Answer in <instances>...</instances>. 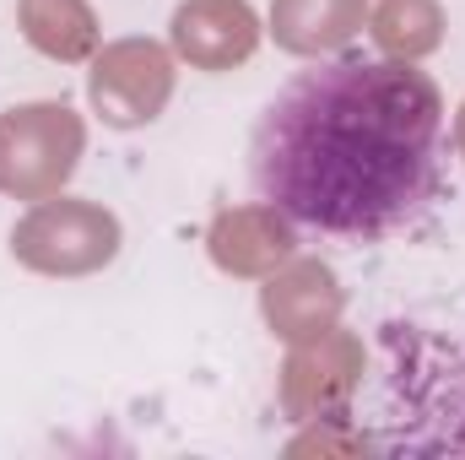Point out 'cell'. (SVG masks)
Returning <instances> with one entry per match:
<instances>
[{
	"label": "cell",
	"instance_id": "obj_2",
	"mask_svg": "<svg viewBox=\"0 0 465 460\" xmlns=\"http://www.w3.org/2000/svg\"><path fill=\"white\" fill-rule=\"evenodd\" d=\"M460 445H465V439H460Z\"/></svg>",
	"mask_w": 465,
	"mask_h": 460
},
{
	"label": "cell",
	"instance_id": "obj_1",
	"mask_svg": "<svg viewBox=\"0 0 465 460\" xmlns=\"http://www.w3.org/2000/svg\"><path fill=\"white\" fill-rule=\"evenodd\" d=\"M444 146V98L422 65L336 55L260 109L249 185L292 233L379 244L433 206Z\"/></svg>",
	"mask_w": 465,
	"mask_h": 460
}]
</instances>
